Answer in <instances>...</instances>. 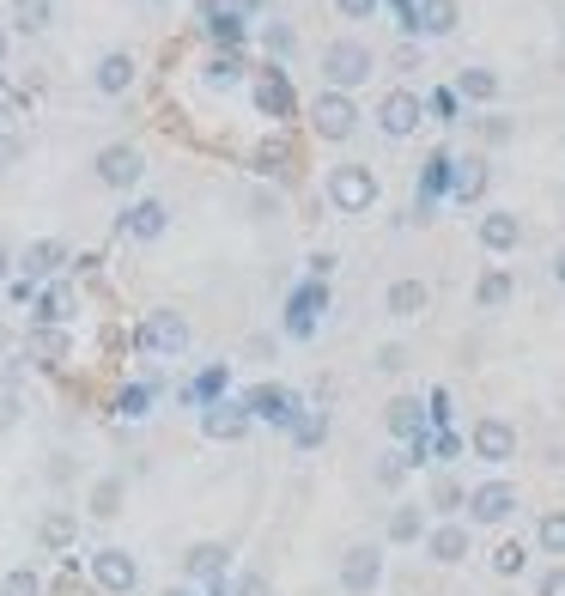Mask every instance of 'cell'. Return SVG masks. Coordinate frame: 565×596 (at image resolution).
I'll use <instances>...</instances> for the list:
<instances>
[{"instance_id":"1","label":"cell","mask_w":565,"mask_h":596,"mask_svg":"<svg viewBox=\"0 0 565 596\" xmlns=\"http://www.w3.org/2000/svg\"><path fill=\"white\" fill-rule=\"evenodd\" d=\"M371 73H377V55H371V43H359V37H335V43H322V92H359V86H371Z\"/></svg>"},{"instance_id":"2","label":"cell","mask_w":565,"mask_h":596,"mask_svg":"<svg viewBox=\"0 0 565 596\" xmlns=\"http://www.w3.org/2000/svg\"><path fill=\"white\" fill-rule=\"evenodd\" d=\"M134 347H140V353H152V359H177V353H189V317H183V311H171V305L146 311V317H140V329H134Z\"/></svg>"},{"instance_id":"3","label":"cell","mask_w":565,"mask_h":596,"mask_svg":"<svg viewBox=\"0 0 565 596\" xmlns=\"http://www.w3.org/2000/svg\"><path fill=\"white\" fill-rule=\"evenodd\" d=\"M322 189H329V207L335 213H371L377 195H383V183L371 177V165H335Z\"/></svg>"},{"instance_id":"4","label":"cell","mask_w":565,"mask_h":596,"mask_svg":"<svg viewBox=\"0 0 565 596\" xmlns=\"http://www.w3.org/2000/svg\"><path fill=\"white\" fill-rule=\"evenodd\" d=\"M92 177H98L104 189H134V183L146 177V153H140L134 140H110V146H98Z\"/></svg>"},{"instance_id":"5","label":"cell","mask_w":565,"mask_h":596,"mask_svg":"<svg viewBox=\"0 0 565 596\" xmlns=\"http://www.w3.org/2000/svg\"><path fill=\"white\" fill-rule=\"evenodd\" d=\"M116 232H122V238H134V244H158V238L171 232V207L158 201V195H140V201H128V207H122Z\"/></svg>"},{"instance_id":"6","label":"cell","mask_w":565,"mask_h":596,"mask_svg":"<svg viewBox=\"0 0 565 596\" xmlns=\"http://www.w3.org/2000/svg\"><path fill=\"white\" fill-rule=\"evenodd\" d=\"M310 128H316V140H353V128H359V104H353L347 92H316V104H310Z\"/></svg>"},{"instance_id":"7","label":"cell","mask_w":565,"mask_h":596,"mask_svg":"<svg viewBox=\"0 0 565 596\" xmlns=\"http://www.w3.org/2000/svg\"><path fill=\"white\" fill-rule=\"evenodd\" d=\"M92 584H98L104 596H134V590H140V560H134L128 548H98V554H92Z\"/></svg>"},{"instance_id":"8","label":"cell","mask_w":565,"mask_h":596,"mask_svg":"<svg viewBox=\"0 0 565 596\" xmlns=\"http://www.w3.org/2000/svg\"><path fill=\"white\" fill-rule=\"evenodd\" d=\"M420 122H426V104H420V92H408V86L383 92V104H377V128H383L389 140H408Z\"/></svg>"},{"instance_id":"9","label":"cell","mask_w":565,"mask_h":596,"mask_svg":"<svg viewBox=\"0 0 565 596\" xmlns=\"http://www.w3.org/2000/svg\"><path fill=\"white\" fill-rule=\"evenodd\" d=\"M377 584H383V548L353 542V548L341 554V590H347V596H371Z\"/></svg>"},{"instance_id":"10","label":"cell","mask_w":565,"mask_h":596,"mask_svg":"<svg viewBox=\"0 0 565 596\" xmlns=\"http://www.w3.org/2000/svg\"><path fill=\"white\" fill-rule=\"evenodd\" d=\"M474 457L493 463V469L511 463V457H517V426L499 420V414H480V420H474Z\"/></svg>"},{"instance_id":"11","label":"cell","mask_w":565,"mask_h":596,"mask_svg":"<svg viewBox=\"0 0 565 596\" xmlns=\"http://www.w3.org/2000/svg\"><path fill=\"white\" fill-rule=\"evenodd\" d=\"M462 505H468V524H505L517 511V487L511 481H480Z\"/></svg>"},{"instance_id":"12","label":"cell","mask_w":565,"mask_h":596,"mask_svg":"<svg viewBox=\"0 0 565 596\" xmlns=\"http://www.w3.org/2000/svg\"><path fill=\"white\" fill-rule=\"evenodd\" d=\"M250 426H256V420H250V408H244V402H231V396H219V402H207V408H201V432H207L213 444H237Z\"/></svg>"},{"instance_id":"13","label":"cell","mask_w":565,"mask_h":596,"mask_svg":"<svg viewBox=\"0 0 565 596\" xmlns=\"http://www.w3.org/2000/svg\"><path fill=\"white\" fill-rule=\"evenodd\" d=\"M244 408H250V420H268V426H292V420L304 414L286 384H256V390L244 396Z\"/></svg>"},{"instance_id":"14","label":"cell","mask_w":565,"mask_h":596,"mask_svg":"<svg viewBox=\"0 0 565 596\" xmlns=\"http://www.w3.org/2000/svg\"><path fill=\"white\" fill-rule=\"evenodd\" d=\"M517 244H523V219L511 207H487V213H480V250H487V256H511Z\"/></svg>"},{"instance_id":"15","label":"cell","mask_w":565,"mask_h":596,"mask_svg":"<svg viewBox=\"0 0 565 596\" xmlns=\"http://www.w3.org/2000/svg\"><path fill=\"white\" fill-rule=\"evenodd\" d=\"M61 262H67V244L61 238H37V244H25V256H13V268H19V280H55L61 274Z\"/></svg>"},{"instance_id":"16","label":"cell","mask_w":565,"mask_h":596,"mask_svg":"<svg viewBox=\"0 0 565 596\" xmlns=\"http://www.w3.org/2000/svg\"><path fill=\"white\" fill-rule=\"evenodd\" d=\"M322 311H329V280H310V286H298V292H292V305H286V329H292V335H310Z\"/></svg>"},{"instance_id":"17","label":"cell","mask_w":565,"mask_h":596,"mask_svg":"<svg viewBox=\"0 0 565 596\" xmlns=\"http://www.w3.org/2000/svg\"><path fill=\"white\" fill-rule=\"evenodd\" d=\"M225 566H231V548H225V542H195V548L183 554L189 584H225Z\"/></svg>"},{"instance_id":"18","label":"cell","mask_w":565,"mask_h":596,"mask_svg":"<svg viewBox=\"0 0 565 596\" xmlns=\"http://www.w3.org/2000/svg\"><path fill=\"white\" fill-rule=\"evenodd\" d=\"M383 311H389V317H401V323L426 317V311H432V286H426V280H395V286L383 292Z\"/></svg>"},{"instance_id":"19","label":"cell","mask_w":565,"mask_h":596,"mask_svg":"<svg viewBox=\"0 0 565 596\" xmlns=\"http://www.w3.org/2000/svg\"><path fill=\"white\" fill-rule=\"evenodd\" d=\"M134 73H140L134 55H128V49H110V55H98V67H92V86H98L104 98H122V92L134 86Z\"/></svg>"},{"instance_id":"20","label":"cell","mask_w":565,"mask_h":596,"mask_svg":"<svg viewBox=\"0 0 565 596\" xmlns=\"http://www.w3.org/2000/svg\"><path fill=\"white\" fill-rule=\"evenodd\" d=\"M256 110H262V116H274V122H280V116H292V86H286V73H280V67H262V73H256Z\"/></svg>"},{"instance_id":"21","label":"cell","mask_w":565,"mask_h":596,"mask_svg":"<svg viewBox=\"0 0 565 596\" xmlns=\"http://www.w3.org/2000/svg\"><path fill=\"white\" fill-rule=\"evenodd\" d=\"M499 92H505V80H499L493 67H480V61L456 73V98H468V104H493Z\"/></svg>"},{"instance_id":"22","label":"cell","mask_w":565,"mask_h":596,"mask_svg":"<svg viewBox=\"0 0 565 596\" xmlns=\"http://www.w3.org/2000/svg\"><path fill=\"white\" fill-rule=\"evenodd\" d=\"M383 426H389L395 438H420V432H426V408H420V396H395V402L383 408Z\"/></svg>"},{"instance_id":"23","label":"cell","mask_w":565,"mask_h":596,"mask_svg":"<svg viewBox=\"0 0 565 596\" xmlns=\"http://www.w3.org/2000/svg\"><path fill=\"white\" fill-rule=\"evenodd\" d=\"M450 195L456 201H480V195H487V159H450Z\"/></svg>"},{"instance_id":"24","label":"cell","mask_w":565,"mask_h":596,"mask_svg":"<svg viewBox=\"0 0 565 596\" xmlns=\"http://www.w3.org/2000/svg\"><path fill=\"white\" fill-rule=\"evenodd\" d=\"M426 554H432L438 566H456V560H468V524H438V530L426 536Z\"/></svg>"},{"instance_id":"25","label":"cell","mask_w":565,"mask_h":596,"mask_svg":"<svg viewBox=\"0 0 565 596\" xmlns=\"http://www.w3.org/2000/svg\"><path fill=\"white\" fill-rule=\"evenodd\" d=\"M122 493H128V487H122V475H98V481H92V493H86V511L98 517V524H110V517L122 511Z\"/></svg>"},{"instance_id":"26","label":"cell","mask_w":565,"mask_h":596,"mask_svg":"<svg viewBox=\"0 0 565 596\" xmlns=\"http://www.w3.org/2000/svg\"><path fill=\"white\" fill-rule=\"evenodd\" d=\"M408 25H420L432 37H450L456 31V0H414V19Z\"/></svg>"},{"instance_id":"27","label":"cell","mask_w":565,"mask_h":596,"mask_svg":"<svg viewBox=\"0 0 565 596\" xmlns=\"http://www.w3.org/2000/svg\"><path fill=\"white\" fill-rule=\"evenodd\" d=\"M511 292H517V280H511L505 268H487V274H480V286H474V305H480V311H505Z\"/></svg>"},{"instance_id":"28","label":"cell","mask_w":565,"mask_h":596,"mask_svg":"<svg viewBox=\"0 0 565 596\" xmlns=\"http://www.w3.org/2000/svg\"><path fill=\"white\" fill-rule=\"evenodd\" d=\"M55 19V0H13V31L19 37H43Z\"/></svg>"},{"instance_id":"29","label":"cell","mask_w":565,"mask_h":596,"mask_svg":"<svg viewBox=\"0 0 565 596\" xmlns=\"http://www.w3.org/2000/svg\"><path fill=\"white\" fill-rule=\"evenodd\" d=\"M426 536V511L420 505H395L389 511V542H420Z\"/></svg>"},{"instance_id":"30","label":"cell","mask_w":565,"mask_h":596,"mask_svg":"<svg viewBox=\"0 0 565 596\" xmlns=\"http://www.w3.org/2000/svg\"><path fill=\"white\" fill-rule=\"evenodd\" d=\"M535 542H541V554L565 560V511H559V505H553V511H541V524H535Z\"/></svg>"},{"instance_id":"31","label":"cell","mask_w":565,"mask_h":596,"mask_svg":"<svg viewBox=\"0 0 565 596\" xmlns=\"http://www.w3.org/2000/svg\"><path fill=\"white\" fill-rule=\"evenodd\" d=\"M487 566H493V578H523V572H529V548H523V542H499Z\"/></svg>"},{"instance_id":"32","label":"cell","mask_w":565,"mask_h":596,"mask_svg":"<svg viewBox=\"0 0 565 596\" xmlns=\"http://www.w3.org/2000/svg\"><path fill=\"white\" fill-rule=\"evenodd\" d=\"M73 530H79V517L55 505V511L43 517V530H37V536H43V548H67V542H73Z\"/></svg>"},{"instance_id":"33","label":"cell","mask_w":565,"mask_h":596,"mask_svg":"<svg viewBox=\"0 0 565 596\" xmlns=\"http://www.w3.org/2000/svg\"><path fill=\"white\" fill-rule=\"evenodd\" d=\"M292 438H298V451H316V444L329 438V420H322V414H298L292 420Z\"/></svg>"},{"instance_id":"34","label":"cell","mask_w":565,"mask_h":596,"mask_svg":"<svg viewBox=\"0 0 565 596\" xmlns=\"http://www.w3.org/2000/svg\"><path fill=\"white\" fill-rule=\"evenodd\" d=\"M0 596H43V578L31 566H13L7 578H0Z\"/></svg>"},{"instance_id":"35","label":"cell","mask_w":565,"mask_h":596,"mask_svg":"<svg viewBox=\"0 0 565 596\" xmlns=\"http://www.w3.org/2000/svg\"><path fill=\"white\" fill-rule=\"evenodd\" d=\"M450 189V153H432L426 159V195H420V207L432 201V195H444Z\"/></svg>"},{"instance_id":"36","label":"cell","mask_w":565,"mask_h":596,"mask_svg":"<svg viewBox=\"0 0 565 596\" xmlns=\"http://www.w3.org/2000/svg\"><path fill=\"white\" fill-rule=\"evenodd\" d=\"M55 323H67V292L49 286V292L37 298V329H55Z\"/></svg>"},{"instance_id":"37","label":"cell","mask_w":565,"mask_h":596,"mask_svg":"<svg viewBox=\"0 0 565 596\" xmlns=\"http://www.w3.org/2000/svg\"><path fill=\"white\" fill-rule=\"evenodd\" d=\"M219 390H225V365H207L201 378H195V402L207 408V402H219Z\"/></svg>"},{"instance_id":"38","label":"cell","mask_w":565,"mask_h":596,"mask_svg":"<svg viewBox=\"0 0 565 596\" xmlns=\"http://www.w3.org/2000/svg\"><path fill=\"white\" fill-rule=\"evenodd\" d=\"M401 475H408V451H383L377 457V481L383 487H401Z\"/></svg>"},{"instance_id":"39","label":"cell","mask_w":565,"mask_h":596,"mask_svg":"<svg viewBox=\"0 0 565 596\" xmlns=\"http://www.w3.org/2000/svg\"><path fill=\"white\" fill-rule=\"evenodd\" d=\"M237 73H244V67H237V55H213V61H207V86H237Z\"/></svg>"},{"instance_id":"40","label":"cell","mask_w":565,"mask_h":596,"mask_svg":"<svg viewBox=\"0 0 565 596\" xmlns=\"http://www.w3.org/2000/svg\"><path fill=\"white\" fill-rule=\"evenodd\" d=\"M146 402H152V390H146V384H128V390L116 396V414H128V420H140V414H146Z\"/></svg>"},{"instance_id":"41","label":"cell","mask_w":565,"mask_h":596,"mask_svg":"<svg viewBox=\"0 0 565 596\" xmlns=\"http://www.w3.org/2000/svg\"><path fill=\"white\" fill-rule=\"evenodd\" d=\"M31 347L43 353V365H55V359L67 353V335H55V329H37V335H31Z\"/></svg>"},{"instance_id":"42","label":"cell","mask_w":565,"mask_h":596,"mask_svg":"<svg viewBox=\"0 0 565 596\" xmlns=\"http://www.w3.org/2000/svg\"><path fill=\"white\" fill-rule=\"evenodd\" d=\"M462 499H468V493H462L456 481H438V487H432V505H438L444 517H450V511H462Z\"/></svg>"},{"instance_id":"43","label":"cell","mask_w":565,"mask_h":596,"mask_svg":"<svg viewBox=\"0 0 565 596\" xmlns=\"http://www.w3.org/2000/svg\"><path fill=\"white\" fill-rule=\"evenodd\" d=\"M535 596H565V560H553V566L535 578Z\"/></svg>"},{"instance_id":"44","label":"cell","mask_w":565,"mask_h":596,"mask_svg":"<svg viewBox=\"0 0 565 596\" xmlns=\"http://www.w3.org/2000/svg\"><path fill=\"white\" fill-rule=\"evenodd\" d=\"M286 159H292V146H286V140H262V153H256V165H262V171H280Z\"/></svg>"},{"instance_id":"45","label":"cell","mask_w":565,"mask_h":596,"mask_svg":"<svg viewBox=\"0 0 565 596\" xmlns=\"http://www.w3.org/2000/svg\"><path fill=\"white\" fill-rule=\"evenodd\" d=\"M207 31H213L219 43H237V37H244V25H237V13H213V19H207Z\"/></svg>"},{"instance_id":"46","label":"cell","mask_w":565,"mask_h":596,"mask_svg":"<svg viewBox=\"0 0 565 596\" xmlns=\"http://www.w3.org/2000/svg\"><path fill=\"white\" fill-rule=\"evenodd\" d=\"M262 43H268L274 55H292V43H298V37H292V25H280V19H274V25L262 31Z\"/></svg>"},{"instance_id":"47","label":"cell","mask_w":565,"mask_h":596,"mask_svg":"<svg viewBox=\"0 0 565 596\" xmlns=\"http://www.w3.org/2000/svg\"><path fill=\"white\" fill-rule=\"evenodd\" d=\"M432 451H438V463H456V457H462V438H456V432H438Z\"/></svg>"},{"instance_id":"48","label":"cell","mask_w":565,"mask_h":596,"mask_svg":"<svg viewBox=\"0 0 565 596\" xmlns=\"http://www.w3.org/2000/svg\"><path fill=\"white\" fill-rule=\"evenodd\" d=\"M401 365H408V347H401V341H389V347L377 353V371H401Z\"/></svg>"},{"instance_id":"49","label":"cell","mask_w":565,"mask_h":596,"mask_svg":"<svg viewBox=\"0 0 565 596\" xmlns=\"http://www.w3.org/2000/svg\"><path fill=\"white\" fill-rule=\"evenodd\" d=\"M335 13H341V19H371L377 0H335Z\"/></svg>"},{"instance_id":"50","label":"cell","mask_w":565,"mask_h":596,"mask_svg":"<svg viewBox=\"0 0 565 596\" xmlns=\"http://www.w3.org/2000/svg\"><path fill=\"white\" fill-rule=\"evenodd\" d=\"M7 426H19V396L0 390V432H7Z\"/></svg>"},{"instance_id":"51","label":"cell","mask_w":565,"mask_h":596,"mask_svg":"<svg viewBox=\"0 0 565 596\" xmlns=\"http://www.w3.org/2000/svg\"><path fill=\"white\" fill-rule=\"evenodd\" d=\"M231 596H268V578H262V572H250V578H244V584H237Z\"/></svg>"},{"instance_id":"52","label":"cell","mask_w":565,"mask_h":596,"mask_svg":"<svg viewBox=\"0 0 565 596\" xmlns=\"http://www.w3.org/2000/svg\"><path fill=\"white\" fill-rule=\"evenodd\" d=\"M7 280H13V250L0 244V286H7Z\"/></svg>"},{"instance_id":"53","label":"cell","mask_w":565,"mask_h":596,"mask_svg":"<svg viewBox=\"0 0 565 596\" xmlns=\"http://www.w3.org/2000/svg\"><path fill=\"white\" fill-rule=\"evenodd\" d=\"M7 49H13V37H7V25H0V67H7Z\"/></svg>"},{"instance_id":"54","label":"cell","mask_w":565,"mask_h":596,"mask_svg":"<svg viewBox=\"0 0 565 596\" xmlns=\"http://www.w3.org/2000/svg\"><path fill=\"white\" fill-rule=\"evenodd\" d=\"M165 596H201V590H195V584H171Z\"/></svg>"},{"instance_id":"55","label":"cell","mask_w":565,"mask_h":596,"mask_svg":"<svg viewBox=\"0 0 565 596\" xmlns=\"http://www.w3.org/2000/svg\"><path fill=\"white\" fill-rule=\"evenodd\" d=\"M553 280H559V286H565V250H559V256H553Z\"/></svg>"},{"instance_id":"56","label":"cell","mask_w":565,"mask_h":596,"mask_svg":"<svg viewBox=\"0 0 565 596\" xmlns=\"http://www.w3.org/2000/svg\"><path fill=\"white\" fill-rule=\"evenodd\" d=\"M0 159H7V134H0Z\"/></svg>"},{"instance_id":"57","label":"cell","mask_w":565,"mask_h":596,"mask_svg":"<svg viewBox=\"0 0 565 596\" xmlns=\"http://www.w3.org/2000/svg\"><path fill=\"white\" fill-rule=\"evenodd\" d=\"M158 7H165V0H158Z\"/></svg>"}]
</instances>
